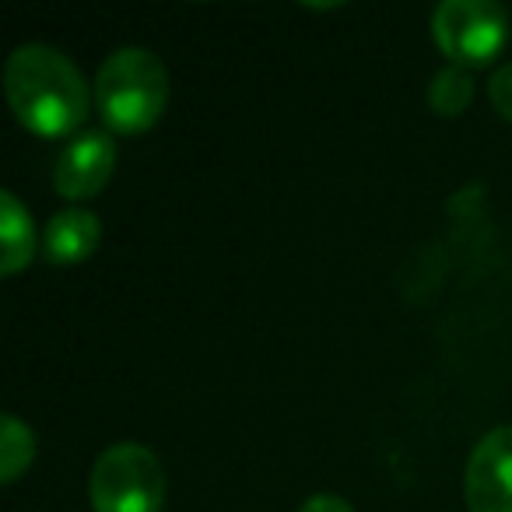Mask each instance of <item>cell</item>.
I'll return each mask as SVG.
<instances>
[{
  "label": "cell",
  "instance_id": "6da1fadb",
  "mask_svg": "<svg viewBox=\"0 0 512 512\" xmlns=\"http://www.w3.org/2000/svg\"><path fill=\"white\" fill-rule=\"evenodd\" d=\"M4 88L18 123L39 137L74 134L88 116L85 78L53 46H18L4 64Z\"/></svg>",
  "mask_w": 512,
  "mask_h": 512
},
{
  "label": "cell",
  "instance_id": "7a4b0ae2",
  "mask_svg": "<svg viewBox=\"0 0 512 512\" xmlns=\"http://www.w3.org/2000/svg\"><path fill=\"white\" fill-rule=\"evenodd\" d=\"M169 102V71L151 50H116L95 78V106L116 134H141L155 127Z\"/></svg>",
  "mask_w": 512,
  "mask_h": 512
},
{
  "label": "cell",
  "instance_id": "3957f363",
  "mask_svg": "<svg viewBox=\"0 0 512 512\" xmlns=\"http://www.w3.org/2000/svg\"><path fill=\"white\" fill-rule=\"evenodd\" d=\"M88 491L95 512H162L165 470L148 446L120 442L95 460Z\"/></svg>",
  "mask_w": 512,
  "mask_h": 512
},
{
  "label": "cell",
  "instance_id": "277c9868",
  "mask_svg": "<svg viewBox=\"0 0 512 512\" xmlns=\"http://www.w3.org/2000/svg\"><path fill=\"white\" fill-rule=\"evenodd\" d=\"M432 36L449 64L484 67L509 43V15L495 0H442L432 18Z\"/></svg>",
  "mask_w": 512,
  "mask_h": 512
},
{
  "label": "cell",
  "instance_id": "5b68a950",
  "mask_svg": "<svg viewBox=\"0 0 512 512\" xmlns=\"http://www.w3.org/2000/svg\"><path fill=\"white\" fill-rule=\"evenodd\" d=\"M470 512H512V425L488 432L467 460Z\"/></svg>",
  "mask_w": 512,
  "mask_h": 512
},
{
  "label": "cell",
  "instance_id": "8992f818",
  "mask_svg": "<svg viewBox=\"0 0 512 512\" xmlns=\"http://www.w3.org/2000/svg\"><path fill=\"white\" fill-rule=\"evenodd\" d=\"M116 169V144L106 130H81L64 144L53 169V186L64 200H88L109 183Z\"/></svg>",
  "mask_w": 512,
  "mask_h": 512
},
{
  "label": "cell",
  "instance_id": "52a82bcc",
  "mask_svg": "<svg viewBox=\"0 0 512 512\" xmlns=\"http://www.w3.org/2000/svg\"><path fill=\"white\" fill-rule=\"evenodd\" d=\"M102 225L92 211L85 207H67V211L53 214L43 235V253L50 264H78L99 249Z\"/></svg>",
  "mask_w": 512,
  "mask_h": 512
},
{
  "label": "cell",
  "instance_id": "ba28073f",
  "mask_svg": "<svg viewBox=\"0 0 512 512\" xmlns=\"http://www.w3.org/2000/svg\"><path fill=\"white\" fill-rule=\"evenodd\" d=\"M36 256V228L32 214L11 190H0V271L18 274Z\"/></svg>",
  "mask_w": 512,
  "mask_h": 512
},
{
  "label": "cell",
  "instance_id": "9c48e42d",
  "mask_svg": "<svg viewBox=\"0 0 512 512\" xmlns=\"http://www.w3.org/2000/svg\"><path fill=\"white\" fill-rule=\"evenodd\" d=\"M32 456H36V435L15 414H4L0 418V481H18L22 470L32 463Z\"/></svg>",
  "mask_w": 512,
  "mask_h": 512
},
{
  "label": "cell",
  "instance_id": "30bf717a",
  "mask_svg": "<svg viewBox=\"0 0 512 512\" xmlns=\"http://www.w3.org/2000/svg\"><path fill=\"white\" fill-rule=\"evenodd\" d=\"M470 99H474V78H470V67L460 64L442 67L428 88V102L439 116H460L470 106Z\"/></svg>",
  "mask_w": 512,
  "mask_h": 512
},
{
  "label": "cell",
  "instance_id": "8fae6325",
  "mask_svg": "<svg viewBox=\"0 0 512 512\" xmlns=\"http://www.w3.org/2000/svg\"><path fill=\"white\" fill-rule=\"evenodd\" d=\"M488 95H491V106L512 123V64L498 67L491 74V85H488Z\"/></svg>",
  "mask_w": 512,
  "mask_h": 512
},
{
  "label": "cell",
  "instance_id": "7c38bea8",
  "mask_svg": "<svg viewBox=\"0 0 512 512\" xmlns=\"http://www.w3.org/2000/svg\"><path fill=\"white\" fill-rule=\"evenodd\" d=\"M299 512H355L351 509L344 498H337V495H313V498H306L302 502V509Z\"/></svg>",
  "mask_w": 512,
  "mask_h": 512
}]
</instances>
